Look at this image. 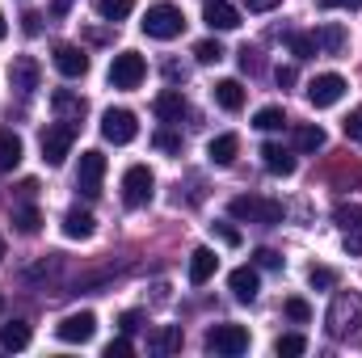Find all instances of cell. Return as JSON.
Listing matches in <instances>:
<instances>
[{"label": "cell", "mask_w": 362, "mask_h": 358, "mask_svg": "<svg viewBox=\"0 0 362 358\" xmlns=\"http://www.w3.org/2000/svg\"><path fill=\"white\" fill-rule=\"evenodd\" d=\"M329 333L337 337V342H350V337H358L362 333V295L358 291H341V295H333V308H329Z\"/></svg>", "instance_id": "obj_1"}, {"label": "cell", "mask_w": 362, "mask_h": 358, "mask_svg": "<svg viewBox=\"0 0 362 358\" xmlns=\"http://www.w3.org/2000/svg\"><path fill=\"white\" fill-rule=\"evenodd\" d=\"M139 30H144L148 38H160V42H169V38H177L181 30H185V13H181L177 4L160 0V4H152V8L144 13Z\"/></svg>", "instance_id": "obj_2"}, {"label": "cell", "mask_w": 362, "mask_h": 358, "mask_svg": "<svg viewBox=\"0 0 362 358\" xmlns=\"http://www.w3.org/2000/svg\"><path fill=\"white\" fill-rule=\"evenodd\" d=\"M232 219H249V224H282V202L274 198H257V194H236L228 202Z\"/></svg>", "instance_id": "obj_3"}, {"label": "cell", "mask_w": 362, "mask_h": 358, "mask_svg": "<svg viewBox=\"0 0 362 358\" xmlns=\"http://www.w3.org/2000/svg\"><path fill=\"white\" fill-rule=\"evenodd\" d=\"M144 76H148V64H144L139 51H118L114 55V64H110V85L114 89H139Z\"/></svg>", "instance_id": "obj_4"}, {"label": "cell", "mask_w": 362, "mask_h": 358, "mask_svg": "<svg viewBox=\"0 0 362 358\" xmlns=\"http://www.w3.org/2000/svg\"><path fill=\"white\" fill-rule=\"evenodd\" d=\"M72 144H76V127H72V122H59V127H47V131L38 135V148H42V161H47L51 169L68 161V152H72Z\"/></svg>", "instance_id": "obj_5"}, {"label": "cell", "mask_w": 362, "mask_h": 358, "mask_svg": "<svg viewBox=\"0 0 362 358\" xmlns=\"http://www.w3.org/2000/svg\"><path fill=\"white\" fill-rule=\"evenodd\" d=\"M152 194H156V178H152L148 165H131V169L122 173V202H127L131 211H135V207H148Z\"/></svg>", "instance_id": "obj_6"}, {"label": "cell", "mask_w": 362, "mask_h": 358, "mask_svg": "<svg viewBox=\"0 0 362 358\" xmlns=\"http://www.w3.org/2000/svg\"><path fill=\"white\" fill-rule=\"evenodd\" d=\"M206 350L211 354H245L249 350V329L245 325H215V329H206Z\"/></svg>", "instance_id": "obj_7"}, {"label": "cell", "mask_w": 362, "mask_h": 358, "mask_svg": "<svg viewBox=\"0 0 362 358\" xmlns=\"http://www.w3.org/2000/svg\"><path fill=\"white\" fill-rule=\"evenodd\" d=\"M101 178H105V156L89 148V152H81V169H76V194L81 198H101Z\"/></svg>", "instance_id": "obj_8"}, {"label": "cell", "mask_w": 362, "mask_h": 358, "mask_svg": "<svg viewBox=\"0 0 362 358\" xmlns=\"http://www.w3.org/2000/svg\"><path fill=\"white\" fill-rule=\"evenodd\" d=\"M346 76H337V72H320V76H312L308 81V105H316V110H329V105H337L341 97H346Z\"/></svg>", "instance_id": "obj_9"}, {"label": "cell", "mask_w": 362, "mask_h": 358, "mask_svg": "<svg viewBox=\"0 0 362 358\" xmlns=\"http://www.w3.org/2000/svg\"><path fill=\"white\" fill-rule=\"evenodd\" d=\"M135 135H139V118H135L131 110H105V114H101V139H105V144H118V148H122V144H131Z\"/></svg>", "instance_id": "obj_10"}, {"label": "cell", "mask_w": 362, "mask_h": 358, "mask_svg": "<svg viewBox=\"0 0 362 358\" xmlns=\"http://www.w3.org/2000/svg\"><path fill=\"white\" fill-rule=\"evenodd\" d=\"M333 219H337V228L346 236V253L350 258H362V207L358 202H341L333 211Z\"/></svg>", "instance_id": "obj_11"}, {"label": "cell", "mask_w": 362, "mask_h": 358, "mask_svg": "<svg viewBox=\"0 0 362 358\" xmlns=\"http://www.w3.org/2000/svg\"><path fill=\"white\" fill-rule=\"evenodd\" d=\"M93 333H97V316L93 312H72V316H64L55 325V337L68 342V346H85V342H93Z\"/></svg>", "instance_id": "obj_12"}, {"label": "cell", "mask_w": 362, "mask_h": 358, "mask_svg": "<svg viewBox=\"0 0 362 358\" xmlns=\"http://www.w3.org/2000/svg\"><path fill=\"white\" fill-rule=\"evenodd\" d=\"M38 81H42V68H38L34 55H17V59L8 64V85L21 93V97H30V93L38 89Z\"/></svg>", "instance_id": "obj_13"}, {"label": "cell", "mask_w": 362, "mask_h": 358, "mask_svg": "<svg viewBox=\"0 0 362 358\" xmlns=\"http://www.w3.org/2000/svg\"><path fill=\"white\" fill-rule=\"evenodd\" d=\"M51 59H55V68H59V76H68V81H81V76L89 72V55H85L81 47H72V42H59Z\"/></svg>", "instance_id": "obj_14"}, {"label": "cell", "mask_w": 362, "mask_h": 358, "mask_svg": "<svg viewBox=\"0 0 362 358\" xmlns=\"http://www.w3.org/2000/svg\"><path fill=\"white\" fill-rule=\"evenodd\" d=\"M51 110L59 114V122H72V127H76V122L85 118V110H89V105H85V97H81V93L55 89V93H51Z\"/></svg>", "instance_id": "obj_15"}, {"label": "cell", "mask_w": 362, "mask_h": 358, "mask_svg": "<svg viewBox=\"0 0 362 358\" xmlns=\"http://www.w3.org/2000/svg\"><path fill=\"white\" fill-rule=\"evenodd\" d=\"M228 287H232V295H236L240 304H253L257 291H262V278H257L253 266H236L232 274H228Z\"/></svg>", "instance_id": "obj_16"}, {"label": "cell", "mask_w": 362, "mask_h": 358, "mask_svg": "<svg viewBox=\"0 0 362 358\" xmlns=\"http://www.w3.org/2000/svg\"><path fill=\"white\" fill-rule=\"evenodd\" d=\"M152 110H156V118H160V122H181V118L189 114V105H185L181 89H165L156 101H152Z\"/></svg>", "instance_id": "obj_17"}, {"label": "cell", "mask_w": 362, "mask_h": 358, "mask_svg": "<svg viewBox=\"0 0 362 358\" xmlns=\"http://www.w3.org/2000/svg\"><path fill=\"white\" fill-rule=\"evenodd\" d=\"M202 17H206L211 30H236V25H240V13H236L228 0H206V4H202Z\"/></svg>", "instance_id": "obj_18"}, {"label": "cell", "mask_w": 362, "mask_h": 358, "mask_svg": "<svg viewBox=\"0 0 362 358\" xmlns=\"http://www.w3.org/2000/svg\"><path fill=\"white\" fill-rule=\"evenodd\" d=\"M215 270H219V258H215V249H194L189 253V282L194 287H202V282H211L215 278Z\"/></svg>", "instance_id": "obj_19"}, {"label": "cell", "mask_w": 362, "mask_h": 358, "mask_svg": "<svg viewBox=\"0 0 362 358\" xmlns=\"http://www.w3.org/2000/svg\"><path fill=\"white\" fill-rule=\"evenodd\" d=\"M316 47H320L325 55H341V51L350 47V34H346V25H337V21H325V25L316 30Z\"/></svg>", "instance_id": "obj_20"}, {"label": "cell", "mask_w": 362, "mask_h": 358, "mask_svg": "<svg viewBox=\"0 0 362 358\" xmlns=\"http://www.w3.org/2000/svg\"><path fill=\"white\" fill-rule=\"evenodd\" d=\"M93 232H97V219H93L89 211L72 207V211L64 215V236H68V241H89Z\"/></svg>", "instance_id": "obj_21"}, {"label": "cell", "mask_w": 362, "mask_h": 358, "mask_svg": "<svg viewBox=\"0 0 362 358\" xmlns=\"http://www.w3.org/2000/svg\"><path fill=\"white\" fill-rule=\"evenodd\" d=\"M206 156H211V165L223 169V165H232V161L240 156V139H236L232 131H228V135H215V139L206 144Z\"/></svg>", "instance_id": "obj_22"}, {"label": "cell", "mask_w": 362, "mask_h": 358, "mask_svg": "<svg viewBox=\"0 0 362 358\" xmlns=\"http://www.w3.org/2000/svg\"><path fill=\"white\" fill-rule=\"evenodd\" d=\"M262 161H266V169H270L274 178H291L295 173V156L282 144H262Z\"/></svg>", "instance_id": "obj_23"}, {"label": "cell", "mask_w": 362, "mask_h": 358, "mask_svg": "<svg viewBox=\"0 0 362 358\" xmlns=\"http://www.w3.org/2000/svg\"><path fill=\"white\" fill-rule=\"evenodd\" d=\"M211 93H215V105L228 110V114H236V110L245 105V85H240V81H219Z\"/></svg>", "instance_id": "obj_24"}, {"label": "cell", "mask_w": 362, "mask_h": 358, "mask_svg": "<svg viewBox=\"0 0 362 358\" xmlns=\"http://www.w3.org/2000/svg\"><path fill=\"white\" fill-rule=\"evenodd\" d=\"M325 144H329L325 127H316V122H299V127H295V148H299V152H320Z\"/></svg>", "instance_id": "obj_25"}, {"label": "cell", "mask_w": 362, "mask_h": 358, "mask_svg": "<svg viewBox=\"0 0 362 358\" xmlns=\"http://www.w3.org/2000/svg\"><path fill=\"white\" fill-rule=\"evenodd\" d=\"M21 156H25V148H21V135H13V131H0V169H17V165H21Z\"/></svg>", "instance_id": "obj_26"}, {"label": "cell", "mask_w": 362, "mask_h": 358, "mask_svg": "<svg viewBox=\"0 0 362 358\" xmlns=\"http://www.w3.org/2000/svg\"><path fill=\"white\" fill-rule=\"evenodd\" d=\"M0 346H4V350H25V346H30V325H25V321L0 325Z\"/></svg>", "instance_id": "obj_27"}, {"label": "cell", "mask_w": 362, "mask_h": 358, "mask_svg": "<svg viewBox=\"0 0 362 358\" xmlns=\"http://www.w3.org/2000/svg\"><path fill=\"white\" fill-rule=\"evenodd\" d=\"M303 350H308V337H303V333H282V337L274 342V354L278 358H299Z\"/></svg>", "instance_id": "obj_28"}, {"label": "cell", "mask_w": 362, "mask_h": 358, "mask_svg": "<svg viewBox=\"0 0 362 358\" xmlns=\"http://www.w3.org/2000/svg\"><path fill=\"white\" fill-rule=\"evenodd\" d=\"M282 122H286L282 105H262V110L253 114V127H257V131H282Z\"/></svg>", "instance_id": "obj_29"}, {"label": "cell", "mask_w": 362, "mask_h": 358, "mask_svg": "<svg viewBox=\"0 0 362 358\" xmlns=\"http://www.w3.org/2000/svg\"><path fill=\"white\" fill-rule=\"evenodd\" d=\"M286 42H291V55L295 59H312L320 47H316V34H286Z\"/></svg>", "instance_id": "obj_30"}, {"label": "cell", "mask_w": 362, "mask_h": 358, "mask_svg": "<svg viewBox=\"0 0 362 358\" xmlns=\"http://www.w3.org/2000/svg\"><path fill=\"white\" fill-rule=\"evenodd\" d=\"M131 8H135V0H97V13L105 21H122V17H131Z\"/></svg>", "instance_id": "obj_31"}, {"label": "cell", "mask_w": 362, "mask_h": 358, "mask_svg": "<svg viewBox=\"0 0 362 358\" xmlns=\"http://www.w3.org/2000/svg\"><path fill=\"white\" fill-rule=\"evenodd\" d=\"M148 346H152L156 354H173V350H181V329H160Z\"/></svg>", "instance_id": "obj_32"}, {"label": "cell", "mask_w": 362, "mask_h": 358, "mask_svg": "<svg viewBox=\"0 0 362 358\" xmlns=\"http://www.w3.org/2000/svg\"><path fill=\"white\" fill-rule=\"evenodd\" d=\"M13 224H17V232H21V236H34V232L42 228V215H38L34 207H21V211L13 215Z\"/></svg>", "instance_id": "obj_33"}, {"label": "cell", "mask_w": 362, "mask_h": 358, "mask_svg": "<svg viewBox=\"0 0 362 358\" xmlns=\"http://www.w3.org/2000/svg\"><path fill=\"white\" fill-rule=\"evenodd\" d=\"M282 312H286L295 325H308V321H312V304H308L303 295H291V299L282 304Z\"/></svg>", "instance_id": "obj_34"}, {"label": "cell", "mask_w": 362, "mask_h": 358, "mask_svg": "<svg viewBox=\"0 0 362 358\" xmlns=\"http://www.w3.org/2000/svg\"><path fill=\"white\" fill-rule=\"evenodd\" d=\"M194 59L198 64H219L223 59V47L215 38H202V42H194Z\"/></svg>", "instance_id": "obj_35"}, {"label": "cell", "mask_w": 362, "mask_h": 358, "mask_svg": "<svg viewBox=\"0 0 362 358\" xmlns=\"http://www.w3.org/2000/svg\"><path fill=\"white\" fill-rule=\"evenodd\" d=\"M308 282H312L316 291H329V287H337V274H333L329 266H312L308 270Z\"/></svg>", "instance_id": "obj_36"}, {"label": "cell", "mask_w": 362, "mask_h": 358, "mask_svg": "<svg viewBox=\"0 0 362 358\" xmlns=\"http://www.w3.org/2000/svg\"><path fill=\"white\" fill-rule=\"evenodd\" d=\"M341 131H346V139H350V144H362V105H358V110H350V114H346Z\"/></svg>", "instance_id": "obj_37"}, {"label": "cell", "mask_w": 362, "mask_h": 358, "mask_svg": "<svg viewBox=\"0 0 362 358\" xmlns=\"http://www.w3.org/2000/svg\"><path fill=\"white\" fill-rule=\"evenodd\" d=\"M152 144H156L160 152H181V135H177V131H169V127H165V131H156V135H152Z\"/></svg>", "instance_id": "obj_38"}, {"label": "cell", "mask_w": 362, "mask_h": 358, "mask_svg": "<svg viewBox=\"0 0 362 358\" xmlns=\"http://www.w3.org/2000/svg\"><path fill=\"white\" fill-rule=\"evenodd\" d=\"M211 232H215V236H219L228 249H236V245H240V232H236L232 224H223V219H215V224H211Z\"/></svg>", "instance_id": "obj_39"}, {"label": "cell", "mask_w": 362, "mask_h": 358, "mask_svg": "<svg viewBox=\"0 0 362 358\" xmlns=\"http://www.w3.org/2000/svg\"><path fill=\"white\" fill-rule=\"evenodd\" d=\"M274 81H278L282 89H291V85L299 81V72H295V64H278V68H274Z\"/></svg>", "instance_id": "obj_40"}, {"label": "cell", "mask_w": 362, "mask_h": 358, "mask_svg": "<svg viewBox=\"0 0 362 358\" xmlns=\"http://www.w3.org/2000/svg\"><path fill=\"white\" fill-rule=\"evenodd\" d=\"M253 266H262V270H278V266H282V258H278L274 249H257V253H253Z\"/></svg>", "instance_id": "obj_41"}, {"label": "cell", "mask_w": 362, "mask_h": 358, "mask_svg": "<svg viewBox=\"0 0 362 358\" xmlns=\"http://www.w3.org/2000/svg\"><path fill=\"white\" fill-rule=\"evenodd\" d=\"M139 325H144V312H135V308H131V312H122V316H118V329H122V333H135V329H139Z\"/></svg>", "instance_id": "obj_42"}, {"label": "cell", "mask_w": 362, "mask_h": 358, "mask_svg": "<svg viewBox=\"0 0 362 358\" xmlns=\"http://www.w3.org/2000/svg\"><path fill=\"white\" fill-rule=\"evenodd\" d=\"M127 354H131V342H127V337H114V342L105 346V358H127Z\"/></svg>", "instance_id": "obj_43"}, {"label": "cell", "mask_w": 362, "mask_h": 358, "mask_svg": "<svg viewBox=\"0 0 362 358\" xmlns=\"http://www.w3.org/2000/svg\"><path fill=\"white\" fill-rule=\"evenodd\" d=\"M240 68L245 72H257V51L253 47H240Z\"/></svg>", "instance_id": "obj_44"}, {"label": "cell", "mask_w": 362, "mask_h": 358, "mask_svg": "<svg viewBox=\"0 0 362 358\" xmlns=\"http://www.w3.org/2000/svg\"><path fill=\"white\" fill-rule=\"evenodd\" d=\"M282 0H245V8L249 13H270V8H278Z\"/></svg>", "instance_id": "obj_45"}, {"label": "cell", "mask_w": 362, "mask_h": 358, "mask_svg": "<svg viewBox=\"0 0 362 358\" xmlns=\"http://www.w3.org/2000/svg\"><path fill=\"white\" fill-rule=\"evenodd\" d=\"M76 0H51V17H68Z\"/></svg>", "instance_id": "obj_46"}, {"label": "cell", "mask_w": 362, "mask_h": 358, "mask_svg": "<svg viewBox=\"0 0 362 358\" xmlns=\"http://www.w3.org/2000/svg\"><path fill=\"white\" fill-rule=\"evenodd\" d=\"M17 194H21V198L30 202V198L38 194V181H34V178H25V181H21V185H17Z\"/></svg>", "instance_id": "obj_47"}, {"label": "cell", "mask_w": 362, "mask_h": 358, "mask_svg": "<svg viewBox=\"0 0 362 358\" xmlns=\"http://www.w3.org/2000/svg\"><path fill=\"white\" fill-rule=\"evenodd\" d=\"M320 8H362V0H320Z\"/></svg>", "instance_id": "obj_48"}, {"label": "cell", "mask_w": 362, "mask_h": 358, "mask_svg": "<svg viewBox=\"0 0 362 358\" xmlns=\"http://www.w3.org/2000/svg\"><path fill=\"white\" fill-rule=\"evenodd\" d=\"M21 21H25V34H38V30H42V17H38V13H25Z\"/></svg>", "instance_id": "obj_49"}, {"label": "cell", "mask_w": 362, "mask_h": 358, "mask_svg": "<svg viewBox=\"0 0 362 358\" xmlns=\"http://www.w3.org/2000/svg\"><path fill=\"white\" fill-rule=\"evenodd\" d=\"M4 34H8V25H4V13H0V38H4Z\"/></svg>", "instance_id": "obj_50"}, {"label": "cell", "mask_w": 362, "mask_h": 358, "mask_svg": "<svg viewBox=\"0 0 362 358\" xmlns=\"http://www.w3.org/2000/svg\"><path fill=\"white\" fill-rule=\"evenodd\" d=\"M0 262H4V236H0Z\"/></svg>", "instance_id": "obj_51"}, {"label": "cell", "mask_w": 362, "mask_h": 358, "mask_svg": "<svg viewBox=\"0 0 362 358\" xmlns=\"http://www.w3.org/2000/svg\"><path fill=\"white\" fill-rule=\"evenodd\" d=\"M0 312H4V295H0Z\"/></svg>", "instance_id": "obj_52"}]
</instances>
